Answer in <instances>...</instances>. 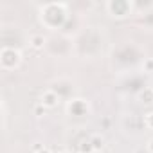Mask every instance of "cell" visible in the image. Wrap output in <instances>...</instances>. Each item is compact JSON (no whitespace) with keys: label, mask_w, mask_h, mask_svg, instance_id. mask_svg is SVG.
I'll use <instances>...</instances> for the list:
<instances>
[{"label":"cell","mask_w":153,"mask_h":153,"mask_svg":"<svg viewBox=\"0 0 153 153\" xmlns=\"http://www.w3.org/2000/svg\"><path fill=\"white\" fill-rule=\"evenodd\" d=\"M67 4L63 2H49L40 6L38 15H40V22L47 27V29H58L63 25V22L67 20Z\"/></svg>","instance_id":"6da1fadb"},{"label":"cell","mask_w":153,"mask_h":153,"mask_svg":"<svg viewBox=\"0 0 153 153\" xmlns=\"http://www.w3.org/2000/svg\"><path fill=\"white\" fill-rule=\"evenodd\" d=\"M22 65V52L15 47H2L0 49V67L2 70H15Z\"/></svg>","instance_id":"7a4b0ae2"},{"label":"cell","mask_w":153,"mask_h":153,"mask_svg":"<svg viewBox=\"0 0 153 153\" xmlns=\"http://www.w3.org/2000/svg\"><path fill=\"white\" fill-rule=\"evenodd\" d=\"M131 9H133V4L128 2V0H110V2H106V11L114 18L128 16L131 13Z\"/></svg>","instance_id":"3957f363"},{"label":"cell","mask_w":153,"mask_h":153,"mask_svg":"<svg viewBox=\"0 0 153 153\" xmlns=\"http://www.w3.org/2000/svg\"><path fill=\"white\" fill-rule=\"evenodd\" d=\"M67 114L68 115H74V117H81V115H87L88 114V103L81 97H76V99H70L68 105H67Z\"/></svg>","instance_id":"277c9868"},{"label":"cell","mask_w":153,"mask_h":153,"mask_svg":"<svg viewBox=\"0 0 153 153\" xmlns=\"http://www.w3.org/2000/svg\"><path fill=\"white\" fill-rule=\"evenodd\" d=\"M58 103H59V94H58L56 90L47 88V90H43V92H42V96H40V105H43L47 110L56 108V106H58Z\"/></svg>","instance_id":"5b68a950"},{"label":"cell","mask_w":153,"mask_h":153,"mask_svg":"<svg viewBox=\"0 0 153 153\" xmlns=\"http://www.w3.org/2000/svg\"><path fill=\"white\" fill-rule=\"evenodd\" d=\"M45 43H47V38H45L42 33H33V34L29 36V45H31L34 51H42V49L45 47Z\"/></svg>","instance_id":"8992f818"},{"label":"cell","mask_w":153,"mask_h":153,"mask_svg":"<svg viewBox=\"0 0 153 153\" xmlns=\"http://www.w3.org/2000/svg\"><path fill=\"white\" fill-rule=\"evenodd\" d=\"M137 99L144 105H153V88L151 87H146L142 88L139 94H137Z\"/></svg>","instance_id":"52a82bcc"},{"label":"cell","mask_w":153,"mask_h":153,"mask_svg":"<svg viewBox=\"0 0 153 153\" xmlns=\"http://www.w3.org/2000/svg\"><path fill=\"white\" fill-rule=\"evenodd\" d=\"M88 142H90L94 153H101V151L105 149V139H103L101 135H92V137L88 139Z\"/></svg>","instance_id":"ba28073f"},{"label":"cell","mask_w":153,"mask_h":153,"mask_svg":"<svg viewBox=\"0 0 153 153\" xmlns=\"http://www.w3.org/2000/svg\"><path fill=\"white\" fill-rule=\"evenodd\" d=\"M144 126L148 130H153V110L148 112V114H144Z\"/></svg>","instance_id":"9c48e42d"},{"label":"cell","mask_w":153,"mask_h":153,"mask_svg":"<svg viewBox=\"0 0 153 153\" xmlns=\"http://www.w3.org/2000/svg\"><path fill=\"white\" fill-rule=\"evenodd\" d=\"M142 68H144V72H153V58H146L144 59V63H142Z\"/></svg>","instance_id":"30bf717a"},{"label":"cell","mask_w":153,"mask_h":153,"mask_svg":"<svg viewBox=\"0 0 153 153\" xmlns=\"http://www.w3.org/2000/svg\"><path fill=\"white\" fill-rule=\"evenodd\" d=\"M45 112H47V108H45L43 105H40V103H38V105L34 106V115H36V117H42V115H45Z\"/></svg>","instance_id":"8fae6325"},{"label":"cell","mask_w":153,"mask_h":153,"mask_svg":"<svg viewBox=\"0 0 153 153\" xmlns=\"http://www.w3.org/2000/svg\"><path fill=\"white\" fill-rule=\"evenodd\" d=\"M43 148H45V146H43L42 142H34V144H33V148H31V151H33V153H38V151H42Z\"/></svg>","instance_id":"7c38bea8"},{"label":"cell","mask_w":153,"mask_h":153,"mask_svg":"<svg viewBox=\"0 0 153 153\" xmlns=\"http://www.w3.org/2000/svg\"><path fill=\"white\" fill-rule=\"evenodd\" d=\"M146 148H148V151H149V153H153V137H151V139L148 140V144H146Z\"/></svg>","instance_id":"4fadbf2b"},{"label":"cell","mask_w":153,"mask_h":153,"mask_svg":"<svg viewBox=\"0 0 153 153\" xmlns=\"http://www.w3.org/2000/svg\"><path fill=\"white\" fill-rule=\"evenodd\" d=\"M38 153H52V151H51V148H47V146H45V148H43L42 151H38Z\"/></svg>","instance_id":"5bb4252c"},{"label":"cell","mask_w":153,"mask_h":153,"mask_svg":"<svg viewBox=\"0 0 153 153\" xmlns=\"http://www.w3.org/2000/svg\"><path fill=\"white\" fill-rule=\"evenodd\" d=\"M58 153H70V151H67V149H61V151H58Z\"/></svg>","instance_id":"9a60e30c"},{"label":"cell","mask_w":153,"mask_h":153,"mask_svg":"<svg viewBox=\"0 0 153 153\" xmlns=\"http://www.w3.org/2000/svg\"><path fill=\"white\" fill-rule=\"evenodd\" d=\"M78 153H85V151H78Z\"/></svg>","instance_id":"2e32d148"}]
</instances>
